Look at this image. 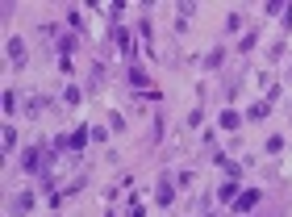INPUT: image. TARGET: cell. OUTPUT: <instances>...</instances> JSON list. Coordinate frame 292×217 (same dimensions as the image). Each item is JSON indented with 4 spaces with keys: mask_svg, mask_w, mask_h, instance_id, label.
<instances>
[{
    "mask_svg": "<svg viewBox=\"0 0 292 217\" xmlns=\"http://www.w3.org/2000/svg\"><path fill=\"white\" fill-rule=\"evenodd\" d=\"M129 84H146V71L142 67H129Z\"/></svg>",
    "mask_w": 292,
    "mask_h": 217,
    "instance_id": "11",
    "label": "cell"
},
{
    "mask_svg": "<svg viewBox=\"0 0 292 217\" xmlns=\"http://www.w3.org/2000/svg\"><path fill=\"white\" fill-rule=\"evenodd\" d=\"M88 134H92V130H84V126H80V130L71 134V146H75V150H84V146H88Z\"/></svg>",
    "mask_w": 292,
    "mask_h": 217,
    "instance_id": "8",
    "label": "cell"
},
{
    "mask_svg": "<svg viewBox=\"0 0 292 217\" xmlns=\"http://www.w3.org/2000/svg\"><path fill=\"white\" fill-rule=\"evenodd\" d=\"M259 205V188H246V192H238V201H234V213H250Z\"/></svg>",
    "mask_w": 292,
    "mask_h": 217,
    "instance_id": "1",
    "label": "cell"
},
{
    "mask_svg": "<svg viewBox=\"0 0 292 217\" xmlns=\"http://www.w3.org/2000/svg\"><path fill=\"white\" fill-rule=\"evenodd\" d=\"M225 29H230V34H234V29H242V13H230V17H225Z\"/></svg>",
    "mask_w": 292,
    "mask_h": 217,
    "instance_id": "9",
    "label": "cell"
},
{
    "mask_svg": "<svg viewBox=\"0 0 292 217\" xmlns=\"http://www.w3.org/2000/svg\"><path fill=\"white\" fill-rule=\"evenodd\" d=\"M117 46L125 58H134V38H129V29H117Z\"/></svg>",
    "mask_w": 292,
    "mask_h": 217,
    "instance_id": "5",
    "label": "cell"
},
{
    "mask_svg": "<svg viewBox=\"0 0 292 217\" xmlns=\"http://www.w3.org/2000/svg\"><path fill=\"white\" fill-rule=\"evenodd\" d=\"M21 167H25V171H38V167H42L38 150H25V154H21Z\"/></svg>",
    "mask_w": 292,
    "mask_h": 217,
    "instance_id": "7",
    "label": "cell"
},
{
    "mask_svg": "<svg viewBox=\"0 0 292 217\" xmlns=\"http://www.w3.org/2000/svg\"><path fill=\"white\" fill-rule=\"evenodd\" d=\"M5 50H9L13 63H21V58H25V42H21V38H9V46H5Z\"/></svg>",
    "mask_w": 292,
    "mask_h": 217,
    "instance_id": "6",
    "label": "cell"
},
{
    "mask_svg": "<svg viewBox=\"0 0 292 217\" xmlns=\"http://www.w3.org/2000/svg\"><path fill=\"white\" fill-rule=\"evenodd\" d=\"M217 126H221V130H238V126H242V117H238L234 109H221V117H217Z\"/></svg>",
    "mask_w": 292,
    "mask_h": 217,
    "instance_id": "3",
    "label": "cell"
},
{
    "mask_svg": "<svg viewBox=\"0 0 292 217\" xmlns=\"http://www.w3.org/2000/svg\"><path fill=\"white\" fill-rule=\"evenodd\" d=\"M171 196H176V192L167 188V184H159V205H171Z\"/></svg>",
    "mask_w": 292,
    "mask_h": 217,
    "instance_id": "10",
    "label": "cell"
},
{
    "mask_svg": "<svg viewBox=\"0 0 292 217\" xmlns=\"http://www.w3.org/2000/svg\"><path fill=\"white\" fill-rule=\"evenodd\" d=\"M217 201H221V205H234V201H238V184H221V188H217Z\"/></svg>",
    "mask_w": 292,
    "mask_h": 217,
    "instance_id": "4",
    "label": "cell"
},
{
    "mask_svg": "<svg viewBox=\"0 0 292 217\" xmlns=\"http://www.w3.org/2000/svg\"><path fill=\"white\" fill-rule=\"evenodd\" d=\"M267 113H271V105H267V101H255V105L246 109V117H242V121H263Z\"/></svg>",
    "mask_w": 292,
    "mask_h": 217,
    "instance_id": "2",
    "label": "cell"
}]
</instances>
